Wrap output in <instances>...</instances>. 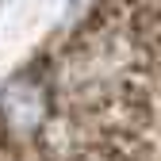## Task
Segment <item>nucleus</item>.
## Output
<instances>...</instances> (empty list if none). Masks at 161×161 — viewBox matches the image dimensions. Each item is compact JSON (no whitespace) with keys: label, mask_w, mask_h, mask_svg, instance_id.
<instances>
[{"label":"nucleus","mask_w":161,"mask_h":161,"mask_svg":"<svg viewBox=\"0 0 161 161\" xmlns=\"http://www.w3.org/2000/svg\"><path fill=\"white\" fill-rule=\"evenodd\" d=\"M46 23H50V12H46L42 0H19V4H12L4 12V19H0V46L4 50L27 46V42H35V38L46 31Z\"/></svg>","instance_id":"obj_1"}]
</instances>
